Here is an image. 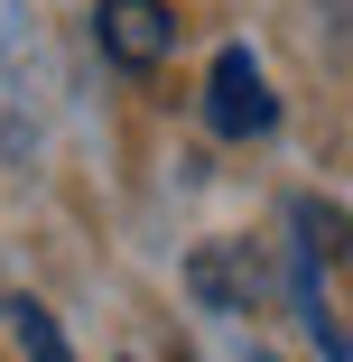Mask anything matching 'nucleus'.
Listing matches in <instances>:
<instances>
[{"mask_svg": "<svg viewBox=\"0 0 353 362\" xmlns=\"http://www.w3.org/2000/svg\"><path fill=\"white\" fill-rule=\"evenodd\" d=\"M93 28H103V56L121 75H149V65H168V47H177L168 0H93Z\"/></svg>", "mask_w": 353, "mask_h": 362, "instance_id": "f257e3e1", "label": "nucleus"}, {"mask_svg": "<svg viewBox=\"0 0 353 362\" xmlns=\"http://www.w3.org/2000/svg\"><path fill=\"white\" fill-rule=\"evenodd\" d=\"M204 121H214L224 139H260V130L279 121V103H270V84H260V65H251L242 47H224L214 75H204Z\"/></svg>", "mask_w": 353, "mask_h": 362, "instance_id": "f03ea898", "label": "nucleus"}, {"mask_svg": "<svg viewBox=\"0 0 353 362\" xmlns=\"http://www.w3.org/2000/svg\"><path fill=\"white\" fill-rule=\"evenodd\" d=\"M10 316H19V344H28V362H75V353H65V334H56V316H47V307H28V298H19Z\"/></svg>", "mask_w": 353, "mask_h": 362, "instance_id": "7ed1b4c3", "label": "nucleus"}]
</instances>
